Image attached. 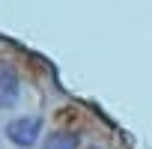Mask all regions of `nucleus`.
<instances>
[{
  "mask_svg": "<svg viewBox=\"0 0 152 149\" xmlns=\"http://www.w3.org/2000/svg\"><path fill=\"white\" fill-rule=\"evenodd\" d=\"M39 134H42V119H36V116H21L6 125V137L15 146H33L39 140Z\"/></svg>",
  "mask_w": 152,
  "mask_h": 149,
  "instance_id": "nucleus-1",
  "label": "nucleus"
},
{
  "mask_svg": "<svg viewBox=\"0 0 152 149\" xmlns=\"http://www.w3.org/2000/svg\"><path fill=\"white\" fill-rule=\"evenodd\" d=\"M18 102V74L9 66H0V107Z\"/></svg>",
  "mask_w": 152,
  "mask_h": 149,
  "instance_id": "nucleus-2",
  "label": "nucleus"
},
{
  "mask_svg": "<svg viewBox=\"0 0 152 149\" xmlns=\"http://www.w3.org/2000/svg\"><path fill=\"white\" fill-rule=\"evenodd\" d=\"M45 149H78V134H72V131H54V134H48Z\"/></svg>",
  "mask_w": 152,
  "mask_h": 149,
  "instance_id": "nucleus-3",
  "label": "nucleus"
}]
</instances>
